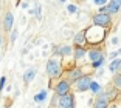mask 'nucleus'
<instances>
[{
  "instance_id": "1",
  "label": "nucleus",
  "mask_w": 121,
  "mask_h": 108,
  "mask_svg": "<svg viewBox=\"0 0 121 108\" xmlns=\"http://www.w3.org/2000/svg\"><path fill=\"white\" fill-rule=\"evenodd\" d=\"M106 37V28H101V26H90V28L86 29V39L87 43L90 45H98L101 43Z\"/></svg>"
},
{
  "instance_id": "2",
  "label": "nucleus",
  "mask_w": 121,
  "mask_h": 108,
  "mask_svg": "<svg viewBox=\"0 0 121 108\" xmlns=\"http://www.w3.org/2000/svg\"><path fill=\"white\" fill-rule=\"evenodd\" d=\"M45 71H47V76L50 79H57L60 77L62 74V63H60V57H50L47 60V65H45Z\"/></svg>"
},
{
  "instance_id": "3",
  "label": "nucleus",
  "mask_w": 121,
  "mask_h": 108,
  "mask_svg": "<svg viewBox=\"0 0 121 108\" xmlns=\"http://www.w3.org/2000/svg\"><path fill=\"white\" fill-rule=\"evenodd\" d=\"M112 22V17L109 12H96L93 16V25L95 26H101V28H107Z\"/></svg>"
},
{
  "instance_id": "4",
  "label": "nucleus",
  "mask_w": 121,
  "mask_h": 108,
  "mask_svg": "<svg viewBox=\"0 0 121 108\" xmlns=\"http://www.w3.org/2000/svg\"><path fill=\"white\" fill-rule=\"evenodd\" d=\"M70 90H71V84L68 82L67 79L59 80V82L56 84V87H54V93H56L57 97H62V96L70 94Z\"/></svg>"
},
{
  "instance_id": "5",
  "label": "nucleus",
  "mask_w": 121,
  "mask_h": 108,
  "mask_svg": "<svg viewBox=\"0 0 121 108\" xmlns=\"http://www.w3.org/2000/svg\"><path fill=\"white\" fill-rule=\"evenodd\" d=\"M56 107L57 108H75V96L73 94H67L62 97L56 99Z\"/></svg>"
},
{
  "instance_id": "6",
  "label": "nucleus",
  "mask_w": 121,
  "mask_h": 108,
  "mask_svg": "<svg viewBox=\"0 0 121 108\" xmlns=\"http://www.w3.org/2000/svg\"><path fill=\"white\" fill-rule=\"evenodd\" d=\"M92 77L90 76H87V74H84V76L81 77V79L78 80L75 84V90L76 91H79V93H84V91H87V90H90V85H92Z\"/></svg>"
},
{
  "instance_id": "7",
  "label": "nucleus",
  "mask_w": 121,
  "mask_h": 108,
  "mask_svg": "<svg viewBox=\"0 0 121 108\" xmlns=\"http://www.w3.org/2000/svg\"><path fill=\"white\" fill-rule=\"evenodd\" d=\"M109 99H110V94L109 93H101L98 96V99L95 100L93 108H109Z\"/></svg>"
},
{
  "instance_id": "8",
  "label": "nucleus",
  "mask_w": 121,
  "mask_h": 108,
  "mask_svg": "<svg viewBox=\"0 0 121 108\" xmlns=\"http://www.w3.org/2000/svg\"><path fill=\"white\" fill-rule=\"evenodd\" d=\"M82 76H84L82 70L76 66V68H71V70L68 71V77H67V80L70 82V84H76V82H78V80L81 79Z\"/></svg>"
},
{
  "instance_id": "9",
  "label": "nucleus",
  "mask_w": 121,
  "mask_h": 108,
  "mask_svg": "<svg viewBox=\"0 0 121 108\" xmlns=\"http://www.w3.org/2000/svg\"><path fill=\"white\" fill-rule=\"evenodd\" d=\"M13 26H14V16H13V12H6L3 17V29L5 31H11Z\"/></svg>"
},
{
  "instance_id": "10",
  "label": "nucleus",
  "mask_w": 121,
  "mask_h": 108,
  "mask_svg": "<svg viewBox=\"0 0 121 108\" xmlns=\"http://www.w3.org/2000/svg\"><path fill=\"white\" fill-rule=\"evenodd\" d=\"M87 56H89V59H90V62H96V60H99V59H103L104 57V54H103V51H101L99 48H92V49H89V52H87Z\"/></svg>"
},
{
  "instance_id": "11",
  "label": "nucleus",
  "mask_w": 121,
  "mask_h": 108,
  "mask_svg": "<svg viewBox=\"0 0 121 108\" xmlns=\"http://www.w3.org/2000/svg\"><path fill=\"white\" fill-rule=\"evenodd\" d=\"M121 8V0H110L109 3H107V12L109 14H117L118 11Z\"/></svg>"
},
{
  "instance_id": "12",
  "label": "nucleus",
  "mask_w": 121,
  "mask_h": 108,
  "mask_svg": "<svg viewBox=\"0 0 121 108\" xmlns=\"http://www.w3.org/2000/svg\"><path fill=\"white\" fill-rule=\"evenodd\" d=\"M73 42H75L76 46H84L87 43V39H86V29L84 31H79L75 34V37H73Z\"/></svg>"
},
{
  "instance_id": "13",
  "label": "nucleus",
  "mask_w": 121,
  "mask_h": 108,
  "mask_svg": "<svg viewBox=\"0 0 121 108\" xmlns=\"http://www.w3.org/2000/svg\"><path fill=\"white\" fill-rule=\"evenodd\" d=\"M87 52H89V49H86L84 46H76V49H75V59L76 60H81L82 57H86L87 56Z\"/></svg>"
},
{
  "instance_id": "14",
  "label": "nucleus",
  "mask_w": 121,
  "mask_h": 108,
  "mask_svg": "<svg viewBox=\"0 0 121 108\" xmlns=\"http://www.w3.org/2000/svg\"><path fill=\"white\" fill-rule=\"evenodd\" d=\"M36 77V70H33V68H30V70L25 71V74H23V82L25 84H30V82H33Z\"/></svg>"
},
{
  "instance_id": "15",
  "label": "nucleus",
  "mask_w": 121,
  "mask_h": 108,
  "mask_svg": "<svg viewBox=\"0 0 121 108\" xmlns=\"http://www.w3.org/2000/svg\"><path fill=\"white\" fill-rule=\"evenodd\" d=\"M71 52H73V49H71L70 45H62V46H59V48H57V54H59V56H62V57L70 56Z\"/></svg>"
},
{
  "instance_id": "16",
  "label": "nucleus",
  "mask_w": 121,
  "mask_h": 108,
  "mask_svg": "<svg viewBox=\"0 0 121 108\" xmlns=\"http://www.w3.org/2000/svg\"><path fill=\"white\" fill-rule=\"evenodd\" d=\"M120 68H121V59L120 57L115 59V60H112V62L109 63V71H110V73H117Z\"/></svg>"
},
{
  "instance_id": "17",
  "label": "nucleus",
  "mask_w": 121,
  "mask_h": 108,
  "mask_svg": "<svg viewBox=\"0 0 121 108\" xmlns=\"http://www.w3.org/2000/svg\"><path fill=\"white\" fill-rule=\"evenodd\" d=\"M47 99V90H42V91H39V93L34 96V102L36 104H42L43 100Z\"/></svg>"
},
{
  "instance_id": "18",
  "label": "nucleus",
  "mask_w": 121,
  "mask_h": 108,
  "mask_svg": "<svg viewBox=\"0 0 121 108\" xmlns=\"http://www.w3.org/2000/svg\"><path fill=\"white\" fill-rule=\"evenodd\" d=\"M90 91H92L93 94H101L103 93V91H101V85L98 84V82H95V80H93L92 85H90Z\"/></svg>"
},
{
  "instance_id": "19",
  "label": "nucleus",
  "mask_w": 121,
  "mask_h": 108,
  "mask_svg": "<svg viewBox=\"0 0 121 108\" xmlns=\"http://www.w3.org/2000/svg\"><path fill=\"white\" fill-rule=\"evenodd\" d=\"M113 87L117 88V90H121V74H117V76L113 77Z\"/></svg>"
},
{
  "instance_id": "20",
  "label": "nucleus",
  "mask_w": 121,
  "mask_h": 108,
  "mask_svg": "<svg viewBox=\"0 0 121 108\" xmlns=\"http://www.w3.org/2000/svg\"><path fill=\"white\" fill-rule=\"evenodd\" d=\"M104 60H106V59H104V57H103V59L96 60V62H93V63H92V68H95V70H99L101 66L104 65Z\"/></svg>"
},
{
  "instance_id": "21",
  "label": "nucleus",
  "mask_w": 121,
  "mask_h": 108,
  "mask_svg": "<svg viewBox=\"0 0 121 108\" xmlns=\"http://www.w3.org/2000/svg\"><path fill=\"white\" fill-rule=\"evenodd\" d=\"M67 11L70 12V14H75V12H78V6H76V5H68Z\"/></svg>"
},
{
  "instance_id": "22",
  "label": "nucleus",
  "mask_w": 121,
  "mask_h": 108,
  "mask_svg": "<svg viewBox=\"0 0 121 108\" xmlns=\"http://www.w3.org/2000/svg\"><path fill=\"white\" fill-rule=\"evenodd\" d=\"M5 85H6V76H2V77H0V93L3 91Z\"/></svg>"
},
{
  "instance_id": "23",
  "label": "nucleus",
  "mask_w": 121,
  "mask_h": 108,
  "mask_svg": "<svg viewBox=\"0 0 121 108\" xmlns=\"http://www.w3.org/2000/svg\"><path fill=\"white\" fill-rule=\"evenodd\" d=\"M95 5H99V6H106L107 5V0H92Z\"/></svg>"
},
{
  "instance_id": "24",
  "label": "nucleus",
  "mask_w": 121,
  "mask_h": 108,
  "mask_svg": "<svg viewBox=\"0 0 121 108\" xmlns=\"http://www.w3.org/2000/svg\"><path fill=\"white\" fill-rule=\"evenodd\" d=\"M40 12H42V8L37 5V6H36V9H34V16H36L37 19H40Z\"/></svg>"
},
{
  "instance_id": "25",
  "label": "nucleus",
  "mask_w": 121,
  "mask_h": 108,
  "mask_svg": "<svg viewBox=\"0 0 121 108\" xmlns=\"http://www.w3.org/2000/svg\"><path fill=\"white\" fill-rule=\"evenodd\" d=\"M17 34H19L17 29H16V31H13V34H11V39H9L11 42H16V39H17Z\"/></svg>"
},
{
  "instance_id": "26",
  "label": "nucleus",
  "mask_w": 121,
  "mask_h": 108,
  "mask_svg": "<svg viewBox=\"0 0 121 108\" xmlns=\"http://www.w3.org/2000/svg\"><path fill=\"white\" fill-rule=\"evenodd\" d=\"M118 42H120V39H118V37H113V39H112V43H113V45H117Z\"/></svg>"
},
{
  "instance_id": "27",
  "label": "nucleus",
  "mask_w": 121,
  "mask_h": 108,
  "mask_svg": "<svg viewBox=\"0 0 121 108\" xmlns=\"http://www.w3.org/2000/svg\"><path fill=\"white\" fill-rule=\"evenodd\" d=\"M0 51H2V36H0ZM2 59V57H0Z\"/></svg>"
},
{
  "instance_id": "28",
  "label": "nucleus",
  "mask_w": 121,
  "mask_h": 108,
  "mask_svg": "<svg viewBox=\"0 0 121 108\" xmlns=\"http://www.w3.org/2000/svg\"><path fill=\"white\" fill-rule=\"evenodd\" d=\"M59 2H60V3H65V2H67V0H59Z\"/></svg>"
}]
</instances>
